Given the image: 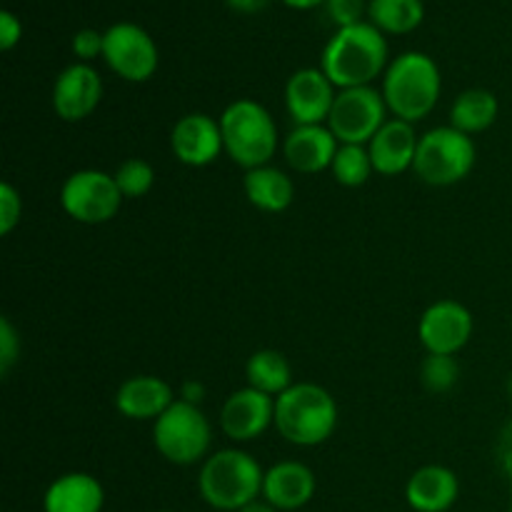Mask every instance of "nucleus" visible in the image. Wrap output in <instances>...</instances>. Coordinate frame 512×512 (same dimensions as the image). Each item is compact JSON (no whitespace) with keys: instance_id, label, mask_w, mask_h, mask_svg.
Masks as SVG:
<instances>
[{"instance_id":"1","label":"nucleus","mask_w":512,"mask_h":512,"mask_svg":"<svg viewBox=\"0 0 512 512\" xmlns=\"http://www.w3.org/2000/svg\"><path fill=\"white\" fill-rule=\"evenodd\" d=\"M388 65V40L368 20L335 30L320 58V68L338 90L373 85Z\"/></svg>"},{"instance_id":"2","label":"nucleus","mask_w":512,"mask_h":512,"mask_svg":"<svg viewBox=\"0 0 512 512\" xmlns=\"http://www.w3.org/2000/svg\"><path fill=\"white\" fill-rule=\"evenodd\" d=\"M380 93L393 118L415 125L428 118L438 105L440 93H443V75L430 55L408 50L390 60Z\"/></svg>"},{"instance_id":"3","label":"nucleus","mask_w":512,"mask_h":512,"mask_svg":"<svg viewBox=\"0 0 512 512\" xmlns=\"http://www.w3.org/2000/svg\"><path fill=\"white\" fill-rule=\"evenodd\" d=\"M338 403L315 383H293L275 398V428L298 448L323 445L338 428Z\"/></svg>"},{"instance_id":"4","label":"nucleus","mask_w":512,"mask_h":512,"mask_svg":"<svg viewBox=\"0 0 512 512\" xmlns=\"http://www.w3.org/2000/svg\"><path fill=\"white\" fill-rule=\"evenodd\" d=\"M265 470L250 453L225 448L203 460L198 478L200 498L215 510L240 512L253 500L263 498Z\"/></svg>"},{"instance_id":"5","label":"nucleus","mask_w":512,"mask_h":512,"mask_svg":"<svg viewBox=\"0 0 512 512\" xmlns=\"http://www.w3.org/2000/svg\"><path fill=\"white\" fill-rule=\"evenodd\" d=\"M225 155L245 170L270 165L278 153V125L258 100H233L220 115Z\"/></svg>"},{"instance_id":"6","label":"nucleus","mask_w":512,"mask_h":512,"mask_svg":"<svg viewBox=\"0 0 512 512\" xmlns=\"http://www.w3.org/2000/svg\"><path fill=\"white\" fill-rule=\"evenodd\" d=\"M475 158L478 148L470 135L460 133L453 125H440L420 135L413 173L423 183L448 188L473 173Z\"/></svg>"},{"instance_id":"7","label":"nucleus","mask_w":512,"mask_h":512,"mask_svg":"<svg viewBox=\"0 0 512 512\" xmlns=\"http://www.w3.org/2000/svg\"><path fill=\"white\" fill-rule=\"evenodd\" d=\"M213 428L200 405L175 400L153 423V445L168 463L188 465L208 458Z\"/></svg>"},{"instance_id":"8","label":"nucleus","mask_w":512,"mask_h":512,"mask_svg":"<svg viewBox=\"0 0 512 512\" xmlns=\"http://www.w3.org/2000/svg\"><path fill=\"white\" fill-rule=\"evenodd\" d=\"M388 113L383 93L373 85L345 88L335 95L333 110L325 125L340 145H368L390 120Z\"/></svg>"},{"instance_id":"9","label":"nucleus","mask_w":512,"mask_h":512,"mask_svg":"<svg viewBox=\"0 0 512 512\" xmlns=\"http://www.w3.org/2000/svg\"><path fill=\"white\" fill-rule=\"evenodd\" d=\"M123 193H120L115 175L103 173V170H75L68 175L60 188V205L65 213L83 225H103L118 215L123 205Z\"/></svg>"},{"instance_id":"10","label":"nucleus","mask_w":512,"mask_h":512,"mask_svg":"<svg viewBox=\"0 0 512 512\" xmlns=\"http://www.w3.org/2000/svg\"><path fill=\"white\" fill-rule=\"evenodd\" d=\"M103 60L118 78L128 83H145L160 65L155 40L138 23H115L105 30Z\"/></svg>"},{"instance_id":"11","label":"nucleus","mask_w":512,"mask_h":512,"mask_svg":"<svg viewBox=\"0 0 512 512\" xmlns=\"http://www.w3.org/2000/svg\"><path fill=\"white\" fill-rule=\"evenodd\" d=\"M418 335L428 353L458 355L473 338V315L458 300H438L420 315Z\"/></svg>"},{"instance_id":"12","label":"nucleus","mask_w":512,"mask_h":512,"mask_svg":"<svg viewBox=\"0 0 512 512\" xmlns=\"http://www.w3.org/2000/svg\"><path fill=\"white\" fill-rule=\"evenodd\" d=\"M100 100H103V78L90 63H73L60 70L50 93L55 115L65 123H80L93 115Z\"/></svg>"},{"instance_id":"13","label":"nucleus","mask_w":512,"mask_h":512,"mask_svg":"<svg viewBox=\"0 0 512 512\" xmlns=\"http://www.w3.org/2000/svg\"><path fill=\"white\" fill-rule=\"evenodd\" d=\"M338 88L323 68H300L285 83V108L295 125H325Z\"/></svg>"},{"instance_id":"14","label":"nucleus","mask_w":512,"mask_h":512,"mask_svg":"<svg viewBox=\"0 0 512 512\" xmlns=\"http://www.w3.org/2000/svg\"><path fill=\"white\" fill-rule=\"evenodd\" d=\"M275 425V398L255 388H240L220 408V428L233 443H253Z\"/></svg>"},{"instance_id":"15","label":"nucleus","mask_w":512,"mask_h":512,"mask_svg":"<svg viewBox=\"0 0 512 512\" xmlns=\"http://www.w3.org/2000/svg\"><path fill=\"white\" fill-rule=\"evenodd\" d=\"M170 150L188 168L213 165L220 158V153H225L220 120L205 113L183 115L170 133Z\"/></svg>"},{"instance_id":"16","label":"nucleus","mask_w":512,"mask_h":512,"mask_svg":"<svg viewBox=\"0 0 512 512\" xmlns=\"http://www.w3.org/2000/svg\"><path fill=\"white\" fill-rule=\"evenodd\" d=\"M340 143L328 125H295L283 140V155L295 173L315 175L330 170Z\"/></svg>"},{"instance_id":"17","label":"nucleus","mask_w":512,"mask_h":512,"mask_svg":"<svg viewBox=\"0 0 512 512\" xmlns=\"http://www.w3.org/2000/svg\"><path fill=\"white\" fill-rule=\"evenodd\" d=\"M418 143L420 138L415 133L413 123L390 118L378 130V135L368 143L375 173L393 178V175L405 173V170H413L415 155H418Z\"/></svg>"},{"instance_id":"18","label":"nucleus","mask_w":512,"mask_h":512,"mask_svg":"<svg viewBox=\"0 0 512 512\" xmlns=\"http://www.w3.org/2000/svg\"><path fill=\"white\" fill-rule=\"evenodd\" d=\"M315 488H318L315 473L308 465L298 463V460H283L265 470L263 500H268L275 510L293 512L305 508L313 500Z\"/></svg>"},{"instance_id":"19","label":"nucleus","mask_w":512,"mask_h":512,"mask_svg":"<svg viewBox=\"0 0 512 512\" xmlns=\"http://www.w3.org/2000/svg\"><path fill=\"white\" fill-rule=\"evenodd\" d=\"M458 498L460 480L445 465H423L405 485V500L415 512H448Z\"/></svg>"},{"instance_id":"20","label":"nucleus","mask_w":512,"mask_h":512,"mask_svg":"<svg viewBox=\"0 0 512 512\" xmlns=\"http://www.w3.org/2000/svg\"><path fill=\"white\" fill-rule=\"evenodd\" d=\"M175 403L173 388L155 375L128 378L115 393V408L128 420H158Z\"/></svg>"},{"instance_id":"21","label":"nucleus","mask_w":512,"mask_h":512,"mask_svg":"<svg viewBox=\"0 0 512 512\" xmlns=\"http://www.w3.org/2000/svg\"><path fill=\"white\" fill-rule=\"evenodd\" d=\"M105 490L88 473H65L48 485L43 495L45 512H103Z\"/></svg>"},{"instance_id":"22","label":"nucleus","mask_w":512,"mask_h":512,"mask_svg":"<svg viewBox=\"0 0 512 512\" xmlns=\"http://www.w3.org/2000/svg\"><path fill=\"white\" fill-rule=\"evenodd\" d=\"M243 190L250 205L263 210V213H283L295 198L293 180L275 165H260V168L245 170Z\"/></svg>"},{"instance_id":"23","label":"nucleus","mask_w":512,"mask_h":512,"mask_svg":"<svg viewBox=\"0 0 512 512\" xmlns=\"http://www.w3.org/2000/svg\"><path fill=\"white\" fill-rule=\"evenodd\" d=\"M500 103L495 93L485 88H470L460 93L450 105V125L465 135H478L498 120Z\"/></svg>"},{"instance_id":"24","label":"nucleus","mask_w":512,"mask_h":512,"mask_svg":"<svg viewBox=\"0 0 512 512\" xmlns=\"http://www.w3.org/2000/svg\"><path fill=\"white\" fill-rule=\"evenodd\" d=\"M425 20L423 0H370L368 23L383 35H408Z\"/></svg>"},{"instance_id":"25","label":"nucleus","mask_w":512,"mask_h":512,"mask_svg":"<svg viewBox=\"0 0 512 512\" xmlns=\"http://www.w3.org/2000/svg\"><path fill=\"white\" fill-rule=\"evenodd\" d=\"M245 378H248L250 388L260 390L270 398H278L293 385V370H290L288 358L278 350H258L248 358Z\"/></svg>"},{"instance_id":"26","label":"nucleus","mask_w":512,"mask_h":512,"mask_svg":"<svg viewBox=\"0 0 512 512\" xmlns=\"http://www.w3.org/2000/svg\"><path fill=\"white\" fill-rule=\"evenodd\" d=\"M335 183L343 188H360L375 173L373 160H370L368 145H340L335 153L333 165H330Z\"/></svg>"},{"instance_id":"27","label":"nucleus","mask_w":512,"mask_h":512,"mask_svg":"<svg viewBox=\"0 0 512 512\" xmlns=\"http://www.w3.org/2000/svg\"><path fill=\"white\" fill-rule=\"evenodd\" d=\"M460 380V363L455 355L428 353L420 363V383L428 393L443 395L453 390Z\"/></svg>"},{"instance_id":"28","label":"nucleus","mask_w":512,"mask_h":512,"mask_svg":"<svg viewBox=\"0 0 512 512\" xmlns=\"http://www.w3.org/2000/svg\"><path fill=\"white\" fill-rule=\"evenodd\" d=\"M115 183H118L123 198H143L153 190L155 183V170L148 160L143 158H130L125 163H120V168L115 170Z\"/></svg>"},{"instance_id":"29","label":"nucleus","mask_w":512,"mask_h":512,"mask_svg":"<svg viewBox=\"0 0 512 512\" xmlns=\"http://www.w3.org/2000/svg\"><path fill=\"white\" fill-rule=\"evenodd\" d=\"M368 3L370 0H328L325 10H328V18L333 20L335 28H350V25L365 23V15H368Z\"/></svg>"},{"instance_id":"30","label":"nucleus","mask_w":512,"mask_h":512,"mask_svg":"<svg viewBox=\"0 0 512 512\" xmlns=\"http://www.w3.org/2000/svg\"><path fill=\"white\" fill-rule=\"evenodd\" d=\"M23 198L10 183L0 185V235H10L20 225Z\"/></svg>"},{"instance_id":"31","label":"nucleus","mask_w":512,"mask_h":512,"mask_svg":"<svg viewBox=\"0 0 512 512\" xmlns=\"http://www.w3.org/2000/svg\"><path fill=\"white\" fill-rule=\"evenodd\" d=\"M103 45H105V33L95 28H83L73 35V43H70V50L78 58V63H90L100 55L103 58Z\"/></svg>"},{"instance_id":"32","label":"nucleus","mask_w":512,"mask_h":512,"mask_svg":"<svg viewBox=\"0 0 512 512\" xmlns=\"http://www.w3.org/2000/svg\"><path fill=\"white\" fill-rule=\"evenodd\" d=\"M20 358V335L8 318H0V375H8Z\"/></svg>"},{"instance_id":"33","label":"nucleus","mask_w":512,"mask_h":512,"mask_svg":"<svg viewBox=\"0 0 512 512\" xmlns=\"http://www.w3.org/2000/svg\"><path fill=\"white\" fill-rule=\"evenodd\" d=\"M23 38V23L10 10L0 13V50H13Z\"/></svg>"},{"instance_id":"34","label":"nucleus","mask_w":512,"mask_h":512,"mask_svg":"<svg viewBox=\"0 0 512 512\" xmlns=\"http://www.w3.org/2000/svg\"><path fill=\"white\" fill-rule=\"evenodd\" d=\"M498 463L512 483V420L498 435Z\"/></svg>"},{"instance_id":"35","label":"nucleus","mask_w":512,"mask_h":512,"mask_svg":"<svg viewBox=\"0 0 512 512\" xmlns=\"http://www.w3.org/2000/svg\"><path fill=\"white\" fill-rule=\"evenodd\" d=\"M273 0H225L228 8H233L235 13H243V15H255L260 10H265Z\"/></svg>"},{"instance_id":"36","label":"nucleus","mask_w":512,"mask_h":512,"mask_svg":"<svg viewBox=\"0 0 512 512\" xmlns=\"http://www.w3.org/2000/svg\"><path fill=\"white\" fill-rule=\"evenodd\" d=\"M205 398V388L198 383V380H185L183 388H180V400H185V403H193V405H200Z\"/></svg>"},{"instance_id":"37","label":"nucleus","mask_w":512,"mask_h":512,"mask_svg":"<svg viewBox=\"0 0 512 512\" xmlns=\"http://www.w3.org/2000/svg\"><path fill=\"white\" fill-rule=\"evenodd\" d=\"M283 3L293 10H313L318 5H325L328 0H283Z\"/></svg>"},{"instance_id":"38","label":"nucleus","mask_w":512,"mask_h":512,"mask_svg":"<svg viewBox=\"0 0 512 512\" xmlns=\"http://www.w3.org/2000/svg\"><path fill=\"white\" fill-rule=\"evenodd\" d=\"M240 512H280V510H275L273 505L268 503V500L258 498V500H253V503H250V505H245V508L240 510Z\"/></svg>"},{"instance_id":"39","label":"nucleus","mask_w":512,"mask_h":512,"mask_svg":"<svg viewBox=\"0 0 512 512\" xmlns=\"http://www.w3.org/2000/svg\"><path fill=\"white\" fill-rule=\"evenodd\" d=\"M508 393H510V398H512V375H510V380H508Z\"/></svg>"},{"instance_id":"40","label":"nucleus","mask_w":512,"mask_h":512,"mask_svg":"<svg viewBox=\"0 0 512 512\" xmlns=\"http://www.w3.org/2000/svg\"><path fill=\"white\" fill-rule=\"evenodd\" d=\"M155 512H170V510H155Z\"/></svg>"},{"instance_id":"41","label":"nucleus","mask_w":512,"mask_h":512,"mask_svg":"<svg viewBox=\"0 0 512 512\" xmlns=\"http://www.w3.org/2000/svg\"><path fill=\"white\" fill-rule=\"evenodd\" d=\"M510 512H512V508H510Z\"/></svg>"}]
</instances>
